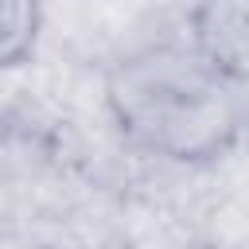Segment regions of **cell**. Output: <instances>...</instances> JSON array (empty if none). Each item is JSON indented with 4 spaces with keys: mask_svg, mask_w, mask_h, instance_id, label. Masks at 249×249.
<instances>
[{
    "mask_svg": "<svg viewBox=\"0 0 249 249\" xmlns=\"http://www.w3.org/2000/svg\"><path fill=\"white\" fill-rule=\"evenodd\" d=\"M105 109L128 148L183 167L230 156L249 124L241 89L214 74L191 43H144L113 58Z\"/></svg>",
    "mask_w": 249,
    "mask_h": 249,
    "instance_id": "1",
    "label": "cell"
},
{
    "mask_svg": "<svg viewBox=\"0 0 249 249\" xmlns=\"http://www.w3.org/2000/svg\"><path fill=\"white\" fill-rule=\"evenodd\" d=\"M187 43L214 74L249 89V0H195Z\"/></svg>",
    "mask_w": 249,
    "mask_h": 249,
    "instance_id": "2",
    "label": "cell"
},
{
    "mask_svg": "<svg viewBox=\"0 0 249 249\" xmlns=\"http://www.w3.org/2000/svg\"><path fill=\"white\" fill-rule=\"evenodd\" d=\"M43 31V0H0V70L23 66Z\"/></svg>",
    "mask_w": 249,
    "mask_h": 249,
    "instance_id": "3",
    "label": "cell"
}]
</instances>
